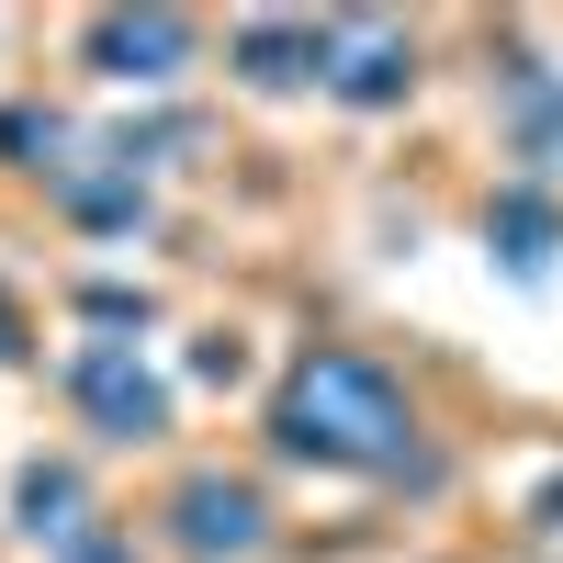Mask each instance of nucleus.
Instances as JSON below:
<instances>
[{
  "label": "nucleus",
  "mask_w": 563,
  "mask_h": 563,
  "mask_svg": "<svg viewBox=\"0 0 563 563\" xmlns=\"http://www.w3.org/2000/svg\"><path fill=\"white\" fill-rule=\"evenodd\" d=\"M102 45H113V57H169V45H180V34H169V23H113Z\"/></svg>",
  "instance_id": "nucleus-2"
},
{
  "label": "nucleus",
  "mask_w": 563,
  "mask_h": 563,
  "mask_svg": "<svg viewBox=\"0 0 563 563\" xmlns=\"http://www.w3.org/2000/svg\"><path fill=\"white\" fill-rule=\"evenodd\" d=\"M372 440H406L384 372H361V361H316L305 395H294V451H372Z\"/></svg>",
  "instance_id": "nucleus-1"
}]
</instances>
